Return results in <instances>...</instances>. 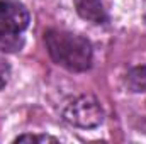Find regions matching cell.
I'll list each match as a JSON object with an SVG mask.
<instances>
[{
	"label": "cell",
	"mask_w": 146,
	"mask_h": 144,
	"mask_svg": "<svg viewBox=\"0 0 146 144\" xmlns=\"http://www.w3.org/2000/svg\"><path fill=\"white\" fill-rule=\"evenodd\" d=\"M44 42L51 59L58 66L75 73L87 71L92 66L94 49L87 37L68 31L51 29L44 34Z\"/></svg>",
	"instance_id": "1"
},
{
	"label": "cell",
	"mask_w": 146,
	"mask_h": 144,
	"mask_svg": "<svg viewBox=\"0 0 146 144\" xmlns=\"http://www.w3.org/2000/svg\"><path fill=\"white\" fill-rule=\"evenodd\" d=\"M31 14L19 0H0V53H17L26 42Z\"/></svg>",
	"instance_id": "2"
},
{
	"label": "cell",
	"mask_w": 146,
	"mask_h": 144,
	"mask_svg": "<svg viewBox=\"0 0 146 144\" xmlns=\"http://www.w3.org/2000/svg\"><path fill=\"white\" fill-rule=\"evenodd\" d=\"M63 119L80 129L99 127L104 120V108L94 95H80L66 104L63 108Z\"/></svg>",
	"instance_id": "3"
},
{
	"label": "cell",
	"mask_w": 146,
	"mask_h": 144,
	"mask_svg": "<svg viewBox=\"0 0 146 144\" xmlns=\"http://www.w3.org/2000/svg\"><path fill=\"white\" fill-rule=\"evenodd\" d=\"M73 3H75V10L78 12V15L85 19L87 22L100 26L109 20L107 10L102 0H73Z\"/></svg>",
	"instance_id": "4"
},
{
	"label": "cell",
	"mask_w": 146,
	"mask_h": 144,
	"mask_svg": "<svg viewBox=\"0 0 146 144\" xmlns=\"http://www.w3.org/2000/svg\"><path fill=\"white\" fill-rule=\"evenodd\" d=\"M126 85L134 93L146 92V65H143V66H134L131 71L127 73Z\"/></svg>",
	"instance_id": "5"
},
{
	"label": "cell",
	"mask_w": 146,
	"mask_h": 144,
	"mask_svg": "<svg viewBox=\"0 0 146 144\" xmlns=\"http://www.w3.org/2000/svg\"><path fill=\"white\" fill-rule=\"evenodd\" d=\"M14 143H58V139L49 134H21Z\"/></svg>",
	"instance_id": "6"
},
{
	"label": "cell",
	"mask_w": 146,
	"mask_h": 144,
	"mask_svg": "<svg viewBox=\"0 0 146 144\" xmlns=\"http://www.w3.org/2000/svg\"><path fill=\"white\" fill-rule=\"evenodd\" d=\"M9 78H10V65H9V61L0 54V90L9 83Z\"/></svg>",
	"instance_id": "7"
}]
</instances>
